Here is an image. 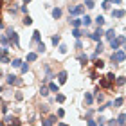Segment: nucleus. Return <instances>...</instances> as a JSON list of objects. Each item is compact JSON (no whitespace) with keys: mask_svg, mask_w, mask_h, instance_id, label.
<instances>
[{"mask_svg":"<svg viewBox=\"0 0 126 126\" xmlns=\"http://www.w3.org/2000/svg\"><path fill=\"white\" fill-rule=\"evenodd\" d=\"M124 58H126V56H124V50H121V49H117L115 52H112V61H113V63H123Z\"/></svg>","mask_w":126,"mask_h":126,"instance_id":"obj_1","label":"nucleus"},{"mask_svg":"<svg viewBox=\"0 0 126 126\" xmlns=\"http://www.w3.org/2000/svg\"><path fill=\"white\" fill-rule=\"evenodd\" d=\"M123 43H124V36H123V34H121V36H117V38H112L110 40V47L112 49H119Z\"/></svg>","mask_w":126,"mask_h":126,"instance_id":"obj_2","label":"nucleus"},{"mask_svg":"<svg viewBox=\"0 0 126 126\" xmlns=\"http://www.w3.org/2000/svg\"><path fill=\"white\" fill-rule=\"evenodd\" d=\"M83 13H85V5H74V7L68 9L70 16H78V15H83Z\"/></svg>","mask_w":126,"mask_h":126,"instance_id":"obj_3","label":"nucleus"},{"mask_svg":"<svg viewBox=\"0 0 126 126\" xmlns=\"http://www.w3.org/2000/svg\"><path fill=\"white\" fill-rule=\"evenodd\" d=\"M7 34H9V42L15 43L16 47H18V45H20V42H18V34H16L13 29H7Z\"/></svg>","mask_w":126,"mask_h":126,"instance_id":"obj_4","label":"nucleus"},{"mask_svg":"<svg viewBox=\"0 0 126 126\" xmlns=\"http://www.w3.org/2000/svg\"><path fill=\"white\" fill-rule=\"evenodd\" d=\"M103 34H105V32H103V29H101V27H97V31H94V32H90L88 36L92 38L94 42H99V38L103 36Z\"/></svg>","mask_w":126,"mask_h":126,"instance_id":"obj_5","label":"nucleus"},{"mask_svg":"<svg viewBox=\"0 0 126 126\" xmlns=\"http://www.w3.org/2000/svg\"><path fill=\"white\" fill-rule=\"evenodd\" d=\"M5 123H9L11 126H18L20 124V119H16L13 115H5Z\"/></svg>","mask_w":126,"mask_h":126,"instance_id":"obj_6","label":"nucleus"},{"mask_svg":"<svg viewBox=\"0 0 126 126\" xmlns=\"http://www.w3.org/2000/svg\"><path fill=\"white\" fill-rule=\"evenodd\" d=\"M7 83H9V85H20L22 81L18 79V76H13V74H9V76H7Z\"/></svg>","mask_w":126,"mask_h":126,"instance_id":"obj_7","label":"nucleus"},{"mask_svg":"<svg viewBox=\"0 0 126 126\" xmlns=\"http://www.w3.org/2000/svg\"><path fill=\"white\" fill-rule=\"evenodd\" d=\"M99 85H101V87H103V88H110V87H112V85H113V83H112V81H110V79H108V78H103Z\"/></svg>","mask_w":126,"mask_h":126,"instance_id":"obj_8","label":"nucleus"},{"mask_svg":"<svg viewBox=\"0 0 126 126\" xmlns=\"http://www.w3.org/2000/svg\"><path fill=\"white\" fill-rule=\"evenodd\" d=\"M112 16H113V18H123V16H124V9H115V11H112Z\"/></svg>","mask_w":126,"mask_h":126,"instance_id":"obj_9","label":"nucleus"},{"mask_svg":"<svg viewBox=\"0 0 126 126\" xmlns=\"http://www.w3.org/2000/svg\"><path fill=\"white\" fill-rule=\"evenodd\" d=\"M54 123H56V117H54V115H50L49 119H45V121H43V126H52Z\"/></svg>","mask_w":126,"mask_h":126,"instance_id":"obj_10","label":"nucleus"},{"mask_svg":"<svg viewBox=\"0 0 126 126\" xmlns=\"http://www.w3.org/2000/svg\"><path fill=\"white\" fill-rule=\"evenodd\" d=\"M90 24H92V20H90V16H87V15H85L83 18H81V25H85V27H88Z\"/></svg>","mask_w":126,"mask_h":126,"instance_id":"obj_11","label":"nucleus"},{"mask_svg":"<svg viewBox=\"0 0 126 126\" xmlns=\"http://www.w3.org/2000/svg\"><path fill=\"white\" fill-rule=\"evenodd\" d=\"M60 16H61V9H60V7H54V9H52V18L58 20Z\"/></svg>","mask_w":126,"mask_h":126,"instance_id":"obj_12","label":"nucleus"},{"mask_svg":"<svg viewBox=\"0 0 126 126\" xmlns=\"http://www.w3.org/2000/svg\"><path fill=\"white\" fill-rule=\"evenodd\" d=\"M81 34H83V31L79 29V27H74V29H72V36H74V38H79Z\"/></svg>","mask_w":126,"mask_h":126,"instance_id":"obj_13","label":"nucleus"},{"mask_svg":"<svg viewBox=\"0 0 126 126\" xmlns=\"http://www.w3.org/2000/svg\"><path fill=\"white\" fill-rule=\"evenodd\" d=\"M99 52H103V43H101V42L97 43V47H95V52H94V56H92V58L95 60V56H99Z\"/></svg>","mask_w":126,"mask_h":126,"instance_id":"obj_14","label":"nucleus"},{"mask_svg":"<svg viewBox=\"0 0 126 126\" xmlns=\"http://www.w3.org/2000/svg\"><path fill=\"white\" fill-rule=\"evenodd\" d=\"M58 79H60V83H65V81H67V72L61 70V72L58 74Z\"/></svg>","mask_w":126,"mask_h":126,"instance_id":"obj_15","label":"nucleus"},{"mask_svg":"<svg viewBox=\"0 0 126 126\" xmlns=\"http://www.w3.org/2000/svg\"><path fill=\"white\" fill-rule=\"evenodd\" d=\"M85 101H87V105H92V101H94V97H92V94L85 92Z\"/></svg>","mask_w":126,"mask_h":126,"instance_id":"obj_16","label":"nucleus"},{"mask_svg":"<svg viewBox=\"0 0 126 126\" xmlns=\"http://www.w3.org/2000/svg\"><path fill=\"white\" fill-rule=\"evenodd\" d=\"M70 25H72V27H79V25H81V18H74V20H70Z\"/></svg>","mask_w":126,"mask_h":126,"instance_id":"obj_17","label":"nucleus"},{"mask_svg":"<svg viewBox=\"0 0 126 126\" xmlns=\"http://www.w3.org/2000/svg\"><path fill=\"white\" fill-rule=\"evenodd\" d=\"M105 36H106L108 40H112V38H115V32H113V29H108V31L105 32Z\"/></svg>","mask_w":126,"mask_h":126,"instance_id":"obj_18","label":"nucleus"},{"mask_svg":"<svg viewBox=\"0 0 126 126\" xmlns=\"http://www.w3.org/2000/svg\"><path fill=\"white\" fill-rule=\"evenodd\" d=\"M36 58H38L36 52H29L27 54V61H36Z\"/></svg>","mask_w":126,"mask_h":126,"instance_id":"obj_19","label":"nucleus"},{"mask_svg":"<svg viewBox=\"0 0 126 126\" xmlns=\"http://www.w3.org/2000/svg\"><path fill=\"white\" fill-rule=\"evenodd\" d=\"M49 90H50V92H60V87L56 83H50L49 85Z\"/></svg>","mask_w":126,"mask_h":126,"instance_id":"obj_20","label":"nucleus"},{"mask_svg":"<svg viewBox=\"0 0 126 126\" xmlns=\"http://www.w3.org/2000/svg\"><path fill=\"white\" fill-rule=\"evenodd\" d=\"M95 24H97V27H103V25H105V18H103V16H97Z\"/></svg>","mask_w":126,"mask_h":126,"instance_id":"obj_21","label":"nucleus"},{"mask_svg":"<svg viewBox=\"0 0 126 126\" xmlns=\"http://www.w3.org/2000/svg\"><path fill=\"white\" fill-rule=\"evenodd\" d=\"M78 60H79V63H81V65H85V63L88 61V58H87L85 54H79V58H78Z\"/></svg>","mask_w":126,"mask_h":126,"instance_id":"obj_22","label":"nucleus"},{"mask_svg":"<svg viewBox=\"0 0 126 126\" xmlns=\"http://www.w3.org/2000/svg\"><path fill=\"white\" fill-rule=\"evenodd\" d=\"M60 42H61V38L58 36V34H56V36H52V45L56 47V45H60Z\"/></svg>","mask_w":126,"mask_h":126,"instance_id":"obj_23","label":"nucleus"},{"mask_svg":"<svg viewBox=\"0 0 126 126\" xmlns=\"http://www.w3.org/2000/svg\"><path fill=\"white\" fill-rule=\"evenodd\" d=\"M20 68H22V74H27V70H29V65H27V63H22Z\"/></svg>","mask_w":126,"mask_h":126,"instance_id":"obj_24","label":"nucleus"},{"mask_svg":"<svg viewBox=\"0 0 126 126\" xmlns=\"http://www.w3.org/2000/svg\"><path fill=\"white\" fill-rule=\"evenodd\" d=\"M94 65H95V68H103V67H105V61H101V60H95V63H94Z\"/></svg>","mask_w":126,"mask_h":126,"instance_id":"obj_25","label":"nucleus"},{"mask_svg":"<svg viewBox=\"0 0 126 126\" xmlns=\"http://www.w3.org/2000/svg\"><path fill=\"white\" fill-rule=\"evenodd\" d=\"M32 40L40 43V31H34V32H32Z\"/></svg>","mask_w":126,"mask_h":126,"instance_id":"obj_26","label":"nucleus"},{"mask_svg":"<svg viewBox=\"0 0 126 126\" xmlns=\"http://www.w3.org/2000/svg\"><path fill=\"white\" fill-rule=\"evenodd\" d=\"M85 7L92 9V7H94V0H85Z\"/></svg>","mask_w":126,"mask_h":126,"instance_id":"obj_27","label":"nucleus"},{"mask_svg":"<svg viewBox=\"0 0 126 126\" xmlns=\"http://www.w3.org/2000/svg\"><path fill=\"white\" fill-rule=\"evenodd\" d=\"M123 103H124V99H123V97H117V99H115V103H112V105H115V106H121Z\"/></svg>","mask_w":126,"mask_h":126,"instance_id":"obj_28","label":"nucleus"},{"mask_svg":"<svg viewBox=\"0 0 126 126\" xmlns=\"http://www.w3.org/2000/svg\"><path fill=\"white\" fill-rule=\"evenodd\" d=\"M32 24V18H31V16H25V18H24V25H31Z\"/></svg>","mask_w":126,"mask_h":126,"instance_id":"obj_29","label":"nucleus"},{"mask_svg":"<svg viewBox=\"0 0 126 126\" xmlns=\"http://www.w3.org/2000/svg\"><path fill=\"white\" fill-rule=\"evenodd\" d=\"M110 5H112L110 0H105V2H103V9H110Z\"/></svg>","mask_w":126,"mask_h":126,"instance_id":"obj_30","label":"nucleus"},{"mask_svg":"<svg viewBox=\"0 0 126 126\" xmlns=\"http://www.w3.org/2000/svg\"><path fill=\"white\" fill-rule=\"evenodd\" d=\"M11 65H13V67H20L22 65V60H13V61H11Z\"/></svg>","mask_w":126,"mask_h":126,"instance_id":"obj_31","label":"nucleus"},{"mask_svg":"<svg viewBox=\"0 0 126 126\" xmlns=\"http://www.w3.org/2000/svg\"><path fill=\"white\" fill-rule=\"evenodd\" d=\"M40 94H42V95H49V88H47V87H42V90H40Z\"/></svg>","mask_w":126,"mask_h":126,"instance_id":"obj_32","label":"nucleus"},{"mask_svg":"<svg viewBox=\"0 0 126 126\" xmlns=\"http://www.w3.org/2000/svg\"><path fill=\"white\" fill-rule=\"evenodd\" d=\"M38 52H45V45H43L42 42L38 43Z\"/></svg>","mask_w":126,"mask_h":126,"instance_id":"obj_33","label":"nucleus"},{"mask_svg":"<svg viewBox=\"0 0 126 126\" xmlns=\"http://www.w3.org/2000/svg\"><path fill=\"white\" fill-rule=\"evenodd\" d=\"M117 85H119V87H123V85H124V78L121 76V78H117V81H115Z\"/></svg>","mask_w":126,"mask_h":126,"instance_id":"obj_34","label":"nucleus"},{"mask_svg":"<svg viewBox=\"0 0 126 126\" xmlns=\"http://www.w3.org/2000/svg\"><path fill=\"white\" fill-rule=\"evenodd\" d=\"M56 101H58V103H63V101H65V95L58 94V95H56Z\"/></svg>","mask_w":126,"mask_h":126,"instance_id":"obj_35","label":"nucleus"},{"mask_svg":"<svg viewBox=\"0 0 126 126\" xmlns=\"http://www.w3.org/2000/svg\"><path fill=\"white\" fill-rule=\"evenodd\" d=\"M117 124H124V113H121V115H119V119H117Z\"/></svg>","mask_w":126,"mask_h":126,"instance_id":"obj_36","label":"nucleus"},{"mask_svg":"<svg viewBox=\"0 0 126 126\" xmlns=\"http://www.w3.org/2000/svg\"><path fill=\"white\" fill-rule=\"evenodd\" d=\"M87 124H88V126H97V123L94 121V119H88V121H87Z\"/></svg>","mask_w":126,"mask_h":126,"instance_id":"obj_37","label":"nucleus"},{"mask_svg":"<svg viewBox=\"0 0 126 126\" xmlns=\"http://www.w3.org/2000/svg\"><path fill=\"white\" fill-rule=\"evenodd\" d=\"M60 52H61V54L67 52V45H60Z\"/></svg>","mask_w":126,"mask_h":126,"instance_id":"obj_38","label":"nucleus"},{"mask_svg":"<svg viewBox=\"0 0 126 126\" xmlns=\"http://www.w3.org/2000/svg\"><path fill=\"white\" fill-rule=\"evenodd\" d=\"M58 115H60V117L65 115V110H63V108H60V110H58Z\"/></svg>","mask_w":126,"mask_h":126,"instance_id":"obj_39","label":"nucleus"},{"mask_svg":"<svg viewBox=\"0 0 126 126\" xmlns=\"http://www.w3.org/2000/svg\"><path fill=\"white\" fill-rule=\"evenodd\" d=\"M76 47H78V49H83V43H81V42H79V40H78V42H76Z\"/></svg>","mask_w":126,"mask_h":126,"instance_id":"obj_40","label":"nucleus"},{"mask_svg":"<svg viewBox=\"0 0 126 126\" xmlns=\"http://www.w3.org/2000/svg\"><path fill=\"white\" fill-rule=\"evenodd\" d=\"M110 2H113V4H121L123 0H110Z\"/></svg>","mask_w":126,"mask_h":126,"instance_id":"obj_41","label":"nucleus"},{"mask_svg":"<svg viewBox=\"0 0 126 126\" xmlns=\"http://www.w3.org/2000/svg\"><path fill=\"white\" fill-rule=\"evenodd\" d=\"M2 54H4V49H0V56H2Z\"/></svg>","mask_w":126,"mask_h":126,"instance_id":"obj_42","label":"nucleus"},{"mask_svg":"<svg viewBox=\"0 0 126 126\" xmlns=\"http://www.w3.org/2000/svg\"><path fill=\"white\" fill-rule=\"evenodd\" d=\"M60 126H67V124H65V123H60Z\"/></svg>","mask_w":126,"mask_h":126,"instance_id":"obj_43","label":"nucleus"},{"mask_svg":"<svg viewBox=\"0 0 126 126\" xmlns=\"http://www.w3.org/2000/svg\"><path fill=\"white\" fill-rule=\"evenodd\" d=\"M24 2H25V4H29V2H31V0H24Z\"/></svg>","mask_w":126,"mask_h":126,"instance_id":"obj_44","label":"nucleus"},{"mask_svg":"<svg viewBox=\"0 0 126 126\" xmlns=\"http://www.w3.org/2000/svg\"><path fill=\"white\" fill-rule=\"evenodd\" d=\"M0 126H4V123H2V121H0Z\"/></svg>","mask_w":126,"mask_h":126,"instance_id":"obj_45","label":"nucleus"},{"mask_svg":"<svg viewBox=\"0 0 126 126\" xmlns=\"http://www.w3.org/2000/svg\"><path fill=\"white\" fill-rule=\"evenodd\" d=\"M0 92H2V87H0Z\"/></svg>","mask_w":126,"mask_h":126,"instance_id":"obj_46","label":"nucleus"},{"mask_svg":"<svg viewBox=\"0 0 126 126\" xmlns=\"http://www.w3.org/2000/svg\"><path fill=\"white\" fill-rule=\"evenodd\" d=\"M119 126H124V124H119Z\"/></svg>","mask_w":126,"mask_h":126,"instance_id":"obj_47","label":"nucleus"}]
</instances>
